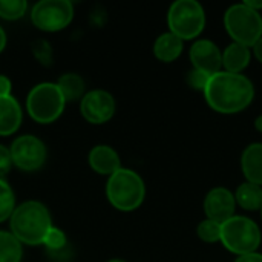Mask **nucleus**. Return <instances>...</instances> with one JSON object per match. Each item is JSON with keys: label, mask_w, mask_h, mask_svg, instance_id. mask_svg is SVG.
Wrapping results in <instances>:
<instances>
[{"label": "nucleus", "mask_w": 262, "mask_h": 262, "mask_svg": "<svg viewBox=\"0 0 262 262\" xmlns=\"http://www.w3.org/2000/svg\"><path fill=\"white\" fill-rule=\"evenodd\" d=\"M204 97L207 104L218 114L233 115L247 109L255 98L253 83L243 74L220 71L210 77Z\"/></svg>", "instance_id": "f257e3e1"}, {"label": "nucleus", "mask_w": 262, "mask_h": 262, "mask_svg": "<svg viewBox=\"0 0 262 262\" xmlns=\"http://www.w3.org/2000/svg\"><path fill=\"white\" fill-rule=\"evenodd\" d=\"M11 233L26 246H38L45 243L46 235L52 229L49 210L38 201H26L14 209L11 215Z\"/></svg>", "instance_id": "f03ea898"}, {"label": "nucleus", "mask_w": 262, "mask_h": 262, "mask_svg": "<svg viewBox=\"0 0 262 262\" xmlns=\"http://www.w3.org/2000/svg\"><path fill=\"white\" fill-rule=\"evenodd\" d=\"M106 196L117 210L132 212L144 201V181L137 172L121 167L109 177L106 184Z\"/></svg>", "instance_id": "7ed1b4c3"}, {"label": "nucleus", "mask_w": 262, "mask_h": 262, "mask_svg": "<svg viewBox=\"0 0 262 262\" xmlns=\"http://www.w3.org/2000/svg\"><path fill=\"white\" fill-rule=\"evenodd\" d=\"M221 243L238 256L255 253L261 246V230L250 218L235 215L221 224Z\"/></svg>", "instance_id": "20e7f679"}, {"label": "nucleus", "mask_w": 262, "mask_h": 262, "mask_svg": "<svg viewBox=\"0 0 262 262\" xmlns=\"http://www.w3.org/2000/svg\"><path fill=\"white\" fill-rule=\"evenodd\" d=\"M224 26L235 43L253 48L262 37V17L247 5H233L224 14Z\"/></svg>", "instance_id": "39448f33"}, {"label": "nucleus", "mask_w": 262, "mask_h": 262, "mask_svg": "<svg viewBox=\"0 0 262 262\" xmlns=\"http://www.w3.org/2000/svg\"><path fill=\"white\" fill-rule=\"evenodd\" d=\"M66 100L57 83H40L31 89L26 98V109L31 118L41 124L55 121L64 109Z\"/></svg>", "instance_id": "423d86ee"}, {"label": "nucleus", "mask_w": 262, "mask_h": 262, "mask_svg": "<svg viewBox=\"0 0 262 262\" xmlns=\"http://www.w3.org/2000/svg\"><path fill=\"white\" fill-rule=\"evenodd\" d=\"M167 25L172 34L184 40L196 38L206 26V12L196 0H177L167 12Z\"/></svg>", "instance_id": "0eeeda50"}, {"label": "nucleus", "mask_w": 262, "mask_h": 262, "mask_svg": "<svg viewBox=\"0 0 262 262\" xmlns=\"http://www.w3.org/2000/svg\"><path fill=\"white\" fill-rule=\"evenodd\" d=\"M72 17L74 6L69 0H41L31 11L34 26L45 32H55L66 28Z\"/></svg>", "instance_id": "6e6552de"}, {"label": "nucleus", "mask_w": 262, "mask_h": 262, "mask_svg": "<svg viewBox=\"0 0 262 262\" xmlns=\"http://www.w3.org/2000/svg\"><path fill=\"white\" fill-rule=\"evenodd\" d=\"M9 152L12 164L25 172L40 169L46 160V146L34 135H21L15 138L9 147Z\"/></svg>", "instance_id": "1a4fd4ad"}, {"label": "nucleus", "mask_w": 262, "mask_h": 262, "mask_svg": "<svg viewBox=\"0 0 262 262\" xmlns=\"http://www.w3.org/2000/svg\"><path fill=\"white\" fill-rule=\"evenodd\" d=\"M81 115L92 124H103L109 121L115 114L114 97L101 89H94L83 95L80 103Z\"/></svg>", "instance_id": "9d476101"}, {"label": "nucleus", "mask_w": 262, "mask_h": 262, "mask_svg": "<svg viewBox=\"0 0 262 262\" xmlns=\"http://www.w3.org/2000/svg\"><path fill=\"white\" fill-rule=\"evenodd\" d=\"M190 61L193 69L207 75H215L223 68V52L212 40H196L190 48Z\"/></svg>", "instance_id": "9b49d317"}, {"label": "nucleus", "mask_w": 262, "mask_h": 262, "mask_svg": "<svg viewBox=\"0 0 262 262\" xmlns=\"http://www.w3.org/2000/svg\"><path fill=\"white\" fill-rule=\"evenodd\" d=\"M235 209H236L235 195L226 187H215L206 195L204 212L207 220L223 224L232 216H235Z\"/></svg>", "instance_id": "f8f14e48"}, {"label": "nucleus", "mask_w": 262, "mask_h": 262, "mask_svg": "<svg viewBox=\"0 0 262 262\" xmlns=\"http://www.w3.org/2000/svg\"><path fill=\"white\" fill-rule=\"evenodd\" d=\"M91 167L100 175H114L118 169H121L120 157L111 146H95L89 154Z\"/></svg>", "instance_id": "ddd939ff"}, {"label": "nucleus", "mask_w": 262, "mask_h": 262, "mask_svg": "<svg viewBox=\"0 0 262 262\" xmlns=\"http://www.w3.org/2000/svg\"><path fill=\"white\" fill-rule=\"evenodd\" d=\"M241 169L247 183L262 187V143L247 146L241 155Z\"/></svg>", "instance_id": "4468645a"}, {"label": "nucleus", "mask_w": 262, "mask_h": 262, "mask_svg": "<svg viewBox=\"0 0 262 262\" xmlns=\"http://www.w3.org/2000/svg\"><path fill=\"white\" fill-rule=\"evenodd\" d=\"M21 123V107L12 97H0V137L12 135Z\"/></svg>", "instance_id": "2eb2a0df"}, {"label": "nucleus", "mask_w": 262, "mask_h": 262, "mask_svg": "<svg viewBox=\"0 0 262 262\" xmlns=\"http://www.w3.org/2000/svg\"><path fill=\"white\" fill-rule=\"evenodd\" d=\"M250 48L232 41L223 52V68L230 74H241L250 63Z\"/></svg>", "instance_id": "dca6fc26"}, {"label": "nucleus", "mask_w": 262, "mask_h": 262, "mask_svg": "<svg viewBox=\"0 0 262 262\" xmlns=\"http://www.w3.org/2000/svg\"><path fill=\"white\" fill-rule=\"evenodd\" d=\"M183 48H184V41L169 31V32L161 34L155 40V43H154V54H155V57L160 61L172 63V61H175L181 55Z\"/></svg>", "instance_id": "f3484780"}, {"label": "nucleus", "mask_w": 262, "mask_h": 262, "mask_svg": "<svg viewBox=\"0 0 262 262\" xmlns=\"http://www.w3.org/2000/svg\"><path fill=\"white\" fill-rule=\"evenodd\" d=\"M235 201L236 204L247 210V212H256L262 209V187L252 183H243L236 192H235Z\"/></svg>", "instance_id": "a211bd4d"}, {"label": "nucleus", "mask_w": 262, "mask_h": 262, "mask_svg": "<svg viewBox=\"0 0 262 262\" xmlns=\"http://www.w3.org/2000/svg\"><path fill=\"white\" fill-rule=\"evenodd\" d=\"M57 86L60 88L63 97L66 101H75L78 98H83L84 94V81L80 75L68 72L60 77Z\"/></svg>", "instance_id": "6ab92c4d"}, {"label": "nucleus", "mask_w": 262, "mask_h": 262, "mask_svg": "<svg viewBox=\"0 0 262 262\" xmlns=\"http://www.w3.org/2000/svg\"><path fill=\"white\" fill-rule=\"evenodd\" d=\"M21 243L9 232H0V262H20Z\"/></svg>", "instance_id": "aec40b11"}, {"label": "nucleus", "mask_w": 262, "mask_h": 262, "mask_svg": "<svg viewBox=\"0 0 262 262\" xmlns=\"http://www.w3.org/2000/svg\"><path fill=\"white\" fill-rule=\"evenodd\" d=\"M14 209H15L14 192L5 180H0V223L11 218Z\"/></svg>", "instance_id": "412c9836"}, {"label": "nucleus", "mask_w": 262, "mask_h": 262, "mask_svg": "<svg viewBox=\"0 0 262 262\" xmlns=\"http://www.w3.org/2000/svg\"><path fill=\"white\" fill-rule=\"evenodd\" d=\"M196 235L203 243L213 244L221 241V224L212 221V220H204L198 224L196 227Z\"/></svg>", "instance_id": "4be33fe9"}, {"label": "nucleus", "mask_w": 262, "mask_h": 262, "mask_svg": "<svg viewBox=\"0 0 262 262\" xmlns=\"http://www.w3.org/2000/svg\"><path fill=\"white\" fill-rule=\"evenodd\" d=\"M25 0H0V17L5 20H17L25 15Z\"/></svg>", "instance_id": "5701e85b"}, {"label": "nucleus", "mask_w": 262, "mask_h": 262, "mask_svg": "<svg viewBox=\"0 0 262 262\" xmlns=\"http://www.w3.org/2000/svg\"><path fill=\"white\" fill-rule=\"evenodd\" d=\"M43 244L46 246V249H48L49 252L54 253V252H61V250H64V249H66V244H68V239H66V235H64L63 230H60V229H57V227L52 226V229H51L49 233L46 235Z\"/></svg>", "instance_id": "b1692460"}, {"label": "nucleus", "mask_w": 262, "mask_h": 262, "mask_svg": "<svg viewBox=\"0 0 262 262\" xmlns=\"http://www.w3.org/2000/svg\"><path fill=\"white\" fill-rule=\"evenodd\" d=\"M210 77H212V75H207V74H204V72H201V71H198V69H192V71L187 74V83H189L190 88L204 92V89H206V86H207Z\"/></svg>", "instance_id": "393cba45"}, {"label": "nucleus", "mask_w": 262, "mask_h": 262, "mask_svg": "<svg viewBox=\"0 0 262 262\" xmlns=\"http://www.w3.org/2000/svg\"><path fill=\"white\" fill-rule=\"evenodd\" d=\"M32 51H34V55L43 63V64H51V46L49 43H46L45 40H38L34 43L32 46Z\"/></svg>", "instance_id": "a878e982"}, {"label": "nucleus", "mask_w": 262, "mask_h": 262, "mask_svg": "<svg viewBox=\"0 0 262 262\" xmlns=\"http://www.w3.org/2000/svg\"><path fill=\"white\" fill-rule=\"evenodd\" d=\"M11 167H12L11 152L8 147L0 144V180H3V177L11 170Z\"/></svg>", "instance_id": "bb28decb"}, {"label": "nucleus", "mask_w": 262, "mask_h": 262, "mask_svg": "<svg viewBox=\"0 0 262 262\" xmlns=\"http://www.w3.org/2000/svg\"><path fill=\"white\" fill-rule=\"evenodd\" d=\"M11 95V80L6 75H0V97Z\"/></svg>", "instance_id": "cd10ccee"}, {"label": "nucleus", "mask_w": 262, "mask_h": 262, "mask_svg": "<svg viewBox=\"0 0 262 262\" xmlns=\"http://www.w3.org/2000/svg\"><path fill=\"white\" fill-rule=\"evenodd\" d=\"M235 262H262V255L255 252V253H249V255H243L238 256V259Z\"/></svg>", "instance_id": "c85d7f7f"}, {"label": "nucleus", "mask_w": 262, "mask_h": 262, "mask_svg": "<svg viewBox=\"0 0 262 262\" xmlns=\"http://www.w3.org/2000/svg\"><path fill=\"white\" fill-rule=\"evenodd\" d=\"M253 54H255V57H256V60L262 63V37L255 43V46H253Z\"/></svg>", "instance_id": "c756f323"}, {"label": "nucleus", "mask_w": 262, "mask_h": 262, "mask_svg": "<svg viewBox=\"0 0 262 262\" xmlns=\"http://www.w3.org/2000/svg\"><path fill=\"white\" fill-rule=\"evenodd\" d=\"M244 5H247L249 8H252L253 11H258V12H259V9H262V0H259V2H253V0H246V2H244Z\"/></svg>", "instance_id": "7c9ffc66"}, {"label": "nucleus", "mask_w": 262, "mask_h": 262, "mask_svg": "<svg viewBox=\"0 0 262 262\" xmlns=\"http://www.w3.org/2000/svg\"><path fill=\"white\" fill-rule=\"evenodd\" d=\"M5 46H6V34H5L3 28L0 26V52L5 49Z\"/></svg>", "instance_id": "2f4dec72"}, {"label": "nucleus", "mask_w": 262, "mask_h": 262, "mask_svg": "<svg viewBox=\"0 0 262 262\" xmlns=\"http://www.w3.org/2000/svg\"><path fill=\"white\" fill-rule=\"evenodd\" d=\"M255 127L258 132H262V115H259L256 120H255Z\"/></svg>", "instance_id": "473e14b6"}, {"label": "nucleus", "mask_w": 262, "mask_h": 262, "mask_svg": "<svg viewBox=\"0 0 262 262\" xmlns=\"http://www.w3.org/2000/svg\"><path fill=\"white\" fill-rule=\"evenodd\" d=\"M107 262H126V261H121V259H111V261Z\"/></svg>", "instance_id": "72a5a7b5"}, {"label": "nucleus", "mask_w": 262, "mask_h": 262, "mask_svg": "<svg viewBox=\"0 0 262 262\" xmlns=\"http://www.w3.org/2000/svg\"><path fill=\"white\" fill-rule=\"evenodd\" d=\"M261 216H262V209H261Z\"/></svg>", "instance_id": "f704fd0d"}]
</instances>
